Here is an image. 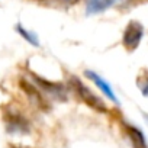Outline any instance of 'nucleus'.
<instances>
[{"label":"nucleus","mask_w":148,"mask_h":148,"mask_svg":"<svg viewBox=\"0 0 148 148\" xmlns=\"http://www.w3.org/2000/svg\"><path fill=\"white\" fill-rule=\"evenodd\" d=\"M136 83H138V86H139L142 95H144V96H148V74H147L145 79H141V77H139Z\"/></svg>","instance_id":"obj_10"},{"label":"nucleus","mask_w":148,"mask_h":148,"mask_svg":"<svg viewBox=\"0 0 148 148\" xmlns=\"http://www.w3.org/2000/svg\"><path fill=\"white\" fill-rule=\"evenodd\" d=\"M84 74H86V77L87 79H90L99 89H100V92L106 96V97H109L112 102H115V103H118V99H116V96H115V93H113V90H112V87L99 76V74H96L95 71H90V70H87V71H84Z\"/></svg>","instance_id":"obj_5"},{"label":"nucleus","mask_w":148,"mask_h":148,"mask_svg":"<svg viewBox=\"0 0 148 148\" xmlns=\"http://www.w3.org/2000/svg\"><path fill=\"white\" fill-rule=\"evenodd\" d=\"M6 123H8V129L10 132H15V131H18V132H28L29 131L28 122L19 113H9L6 116Z\"/></svg>","instance_id":"obj_6"},{"label":"nucleus","mask_w":148,"mask_h":148,"mask_svg":"<svg viewBox=\"0 0 148 148\" xmlns=\"http://www.w3.org/2000/svg\"><path fill=\"white\" fill-rule=\"evenodd\" d=\"M125 131H126V134H128L134 148H147L145 138H144L142 132L138 128H135L132 125H125Z\"/></svg>","instance_id":"obj_8"},{"label":"nucleus","mask_w":148,"mask_h":148,"mask_svg":"<svg viewBox=\"0 0 148 148\" xmlns=\"http://www.w3.org/2000/svg\"><path fill=\"white\" fill-rule=\"evenodd\" d=\"M19 87H21L22 92L26 95V97L31 100V103L35 105L36 108H39V109H42V110H47V109L49 108L48 103H47V100H45L44 96H42V92H39V90L34 86V83H31V82L26 80V79H21V80H19Z\"/></svg>","instance_id":"obj_3"},{"label":"nucleus","mask_w":148,"mask_h":148,"mask_svg":"<svg viewBox=\"0 0 148 148\" xmlns=\"http://www.w3.org/2000/svg\"><path fill=\"white\" fill-rule=\"evenodd\" d=\"M16 31L19 32V35L21 36H23L29 44H32V45H35V47H39V41H38V38H36V35L35 34H32V32H28L25 28H22L21 25H18L16 26Z\"/></svg>","instance_id":"obj_9"},{"label":"nucleus","mask_w":148,"mask_h":148,"mask_svg":"<svg viewBox=\"0 0 148 148\" xmlns=\"http://www.w3.org/2000/svg\"><path fill=\"white\" fill-rule=\"evenodd\" d=\"M68 84H70L71 90L80 97V100H82L83 103H86L89 108H92V109H95V110H97V112H103V113L108 112L106 105H105L95 93H92V92L83 84V82H80V79H77L76 76H70V77H68Z\"/></svg>","instance_id":"obj_1"},{"label":"nucleus","mask_w":148,"mask_h":148,"mask_svg":"<svg viewBox=\"0 0 148 148\" xmlns=\"http://www.w3.org/2000/svg\"><path fill=\"white\" fill-rule=\"evenodd\" d=\"M57 3H60V5H62V6H67V8H70V6H74L79 0H55Z\"/></svg>","instance_id":"obj_11"},{"label":"nucleus","mask_w":148,"mask_h":148,"mask_svg":"<svg viewBox=\"0 0 148 148\" xmlns=\"http://www.w3.org/2000/svg\"><path fill=\"white\" fill-rule=\"evenodd\" d=\"M32 79L34 82L48 95H51L52 97H55L57 100H61L64 102L67 99V89L64 87V84L61 83H52V82H48V80H44L42 77L36 76V74H32Z\"/></svg>","instance_id":"obj_4"},{"label":"nucleus","mask_w":148,"mask_h":148,"mask_svg":"<svg viewBox=\"0 0 148 148\" xmlns=\"http://www.w3.org/2000/svg\"><path fill=\"white\" fill-rule=\"evenodd\" d=\"M113 5H116V0H86V10L87 15H95L106 10Z\"/></svg>","instance_id":"obj_7"},{"label":"nucleus","mask_w":148,"mask_h":148,"mask_svg":"<svg viewBox=\"0 0 148 148\" xmlns=\"http://www.w3.org/2000/svg\"><path fill=\"white\" fill-rule=\"evenodd\" d=\"M144 35V28L139 22L136 21H131L128 23V26L123 31V36H122V44L128 51H134L138 48L141 39Z\"/></svg>","instance_id":"obj_2"}]
</instances>
